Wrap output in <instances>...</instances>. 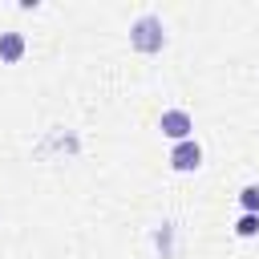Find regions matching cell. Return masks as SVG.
Returning a JSON list of instances; mask_svg holds the SVG:
<instances>
[{"mask_svg":"<svg viewBox=\"0 0 259 259\" xmlns=\"http://www.w3.org/2000/svg\"><path fill=\"white\" fill-rule=\"evenodd\" d=\"M130 45L138 53H162L166 49V24H162V16H154V12L138 16L130 24Z\"/></svg>","mask_w":259,"mask_h":259,"instance_id":"cell-1","label":"cell"},{"mask_svg":"<svg viewBox=\"0 0 259 259\" xmlns=\"http://www.w3.org/2000/svg\"><path fill=\"white\" fill-rule=\"evenodd\" d=\"M198 166H202V146H198L194 138L174 142V150H170V170H178V174H194Z\"/></svg>","mask_w":259,"mask_h":259,"instance_id":"cell-2","label":"cell"},{"mask_svg":"<svg viewBox=\"0 0 259 259\" xmlns=\"http://www.w3.org/2000/svg\"><path fill=\"white\" fill-rule=\"evenodd\" d=\"M158 130H162L170 142H186L190 130H194V117H190L186 109H166V113L158 117Z\"/></svg>","mask_w":259,"mask_h":259,"instance_id":"cell-3","label":"cell"},{"mask_svg":"<svg viewBox=\"0 0 259 259\" xmlns=\"http://www.w3.org/2000/svg\"><path fill=\"white\" fill-rule=\"evenodd\" d=\"M24 32H16V28H8V32H0V61L4 65H16L20 57H24Z\"/></svg>","mask_w":259,"mask_h":259,"instance_id":"cell-4","label":"cell"},{"mask_svg":"<svg viewBox=\"0 0 259 259\" xmlns=\"http://www.w3.org/2000/svg\"><path fill=\"white\" fill-rule=\"evenodd\" d=\"M239 206H243V214H259V182L239 190Z\"/></svg>","mask_w":259,"mask_h":259,"instance_id":"cell-5","label":"cell"},{"mask_svg":"<svg viewBox=\"0 0 259 259\" xmlns=\"http://www.w3.org/2000/svg\"><path fill=\"white\" fill-rule=\"evenodd\" d=\"M235 235H239V239H251V235H259V214H239V223H235Z\"/></svg>","mask_w":259,"mask_h":259,"instance_id":"cell-6","label":"cell"},{"mask_svg":"<svg viewBox=\"0 0 259 259\" xmlns=\"http://www.w3.org/2000/svg\"><path fill=\"white\" fill-rule=\"evenodd\" d=\"M170 235H174L170 223H162V231H154V247H158L162 255H170Z\"/></svg>","mask_w":259,"mask_h":259,"instance_id":"cell-7","label":"cell"}]
</instances>
